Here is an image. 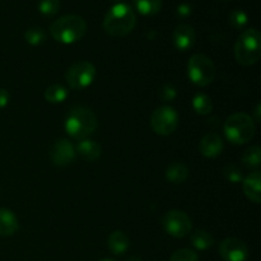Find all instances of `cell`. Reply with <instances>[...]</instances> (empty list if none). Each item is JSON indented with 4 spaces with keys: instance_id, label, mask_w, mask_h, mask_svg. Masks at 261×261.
Returning a JSON list of instances; mask_svg holds the SVG:
<instances>
[{
    "instance_id": "cell-15",
    "label": "cell",
    "mask_w": 261,
    "mask_h": 261,
    "mask_svg": "<svg viewBox=\"0 0 261 261\" xmlns=\"http://www.w3.org/2000/svg\"><path fill=\"white\" fill-rule=\"evenodd\" d=\"M19 223L12 211L7 208H0V236L9 237L17 233Z\"/></svg>"
},
{
    "instance_id": "cell-12",
    "label": "cell",
    "mask_w": 261,
    "mask_h": 261,
    "mask_svg": "<svg viewBox=\"0 0 261 261\" xmlns=\"http://www.w3.org/2000/svg\"><path fill=\"white\" fill-rule=\"evenodd\" d=\"M195 40V31L191 25L178 24L173 31V43L180 51H186L193 47Z\"/></svg>"
},
{
    "instance_id": "cell-31",
    "label": "cell",
    "mask_w": 261,
    "mask_h": 261,
    "mask_svg": "<svg viewBox=\"0 0 261 261\" xmlns=\"http://www.w3.org/2000/svg\"><path fill=\"white\" fill-rule=\"evenodd\" d=\"M177 13L181 17H188V15L191 14V7L189 4H186V3H184V4L178 5Z\"/></svg>"
},
{
    "instance_id": "cell-27",
    "label": "cell",
    "mask_w": 261,
    "mask_h": 261,
    "mask_svg": "<svg viewBox=\"0 0 261 261\" xmlns=\"http://www.w3.org/2000/svg\"><path fill=\"white\" fill-rule=\"evenodd\" d=\"M247 20H249V18H247V14L244 12V10H233V12L229 14V23H231V25L233 28H236V30H241V28H244L245 25H246Z\"/></svg>"
},
{
    "instance_id": "cell-9",
    "label": "cell",
    "mask_w": 261,
    "mask_h": 261,
    "mask_svg": "<svg viewBox=\"0 0 261 261\" xmlns=\"http://www.w3.org/2000/svg\"><path fill=\"white\" fill-rule=\"evenodd\" d=\"M162 226L168 234L176 239H182L188 236L193 229L190 217L185 212L177 211V209L167 212L162 217Z\"/></svg>"
},
{
    "instance_id": "cell-23",
    "label": "cell",
    "mask_w": 261,
    "mask_h": 261,
    "mask_svg": "<svg viewBox=\"0 0 261 261\" xmlns=\"http://www.w3.org/2000/svg\"><path fill=\"white\" fill-rule=\"evenodd\" d=\"M193 107L194 110H195L196 114L208 115L211 114L212 110H213V103H212L211 97H208L206 94L199 93L194 97Z\"/></svg>"
},
{
    "instance_id": "cell-29",
    "label": "cell",
    "mask_w": 261,
    "mask_h": 261,
    "mask_svg": "<svg viewBox=\"0 0 261 261\" xmlns=\"http://www.w3.org/2000/svg\"><path fill=\"white\" fill-rule=\"evenodd\" d=\"M160 97L163 102H168V101H172L173 98L176 97V89L173 88L171 84H165L162 88L160 89Z\"/></svg>"
},
{
    "instance_id": "cell-1",
    "label": "cell",
    "mask_w": 261,
    "mask_h": 261,
    "mask_svg": "<svg viewBox=\"0 0 261 261\" xmlns=\"http://www.w3.org/2000/svg\"><path fill=\"white\" fill-rule=\"evenodd\" d=\"M137 24V15L126 3H117L106 13L103 19V30L112 37L127 36Z\"/></svg>"
},
{
    "instance_id": "cell-16",
    "label": "cell",
    "mask_w": 261,
    "mask_h": 261,
    "mask_svg": "<svg viewBox=\"0 0 261 261\" xmlns=\"http://www.w3.org/2000/svg\"><path fill=\"white\" fill-rule=\"evenodd\" d=\"M101 145L92 139L79 140L75 148V153H78L83 160L89 161V162L98 160L101 157Z\"/></svg>"
},
{
    "instance_id": "cell-17",
    "label": "cell",
    "mask_w": 261,
    "mask_h": 261,
    "mask_svg": "<svg viewBox=\"0 0 261 261\" xmlns=\"http://www.w3.org/2000/svg\"><path fill=\"white\" fill-rule=\"evenodd\" d=\"M130 240L122 231H114L107 239V246L114 255H122L129 249Z\"/></svg>"
},
{
    "instance_id": "cell-13",
    "label": "cell",
    "mask_w": 261,
    "mask_h": 261,
    "mask_svg": "<svg viewBox=\"0 0 261 261\" xmlns=\"http://www.w3.org/2000/svg\"><path fill=\"white\" fill-rule=\"evenodd\" d=\"M199 150L206 158L217 157L223 150V140L218 134L208 133L201 138L200 143H199Z\"/></svg>"
},
{
    "instance_id": "cell-11",
    "label": "cell",
    "mask_w": 261,
    "mask_h": 261,
    "mask_svg": "<svg viewBox=\"0 0 261 261\" xmlns=\"http://www.w3.org/2000/svg\"><path fill=\"white\" fill-rule=\"evenodd\" d=\"M75 148L68 139H58L50 149V160L58 167H65L75 160Z\"/></svg>"
},
{
    "instance_id": "cell-4",
    "label": "cell",
    "mask_w": 261,
    "mask_h": 261,
    "mask_svg": "<svg viewBox=\"0 0 261 261\" xmlns=\"http://www.w3.org/2000/svg\"><path fill=\"white\" fill-rule=\"evenodd\" d=\"M234 58L244 66L256 64L261 58V35L256 28H249L239 36L234 45Z\"/></svg>"
},
{
    "instance_id": "cell-21",
    "label": "cell",
    "mask_w": 261,
    "mask_h": 261,
    "mask_svg": "<svg viewBox=\"0 0 261 261\" xmlns=\"http://www.w3.org/2000/svg\"><path fill=\"white\" fill-rule=\"evenodd\" d=\"M68 89L61 84H53V86L47 87L45 91V99L50 103H61L68 97Z\"/></svg>"
},
{
    "instance_id": "cell-30",
    "label": "cell",
    "mask_w": 261,
    "mask_h": 261,
    "mask_svg": "<svg viewBox=\"0 0 261 261\" xmlns=\"http://www.w3.org/2000/svg\"><path fill=\"white\" fill-rule=\"evenodd\" d=\"M9 99H10L9 92L4 88H0V109L7 106V105L9 103Z\"/></svg>"
},
{
    "instance_id": "cell-18",
    "label": "cell",
    "mask_w": 261,
    "mask_h": 261,
    "mask_svg": "<svg viewBox=\"0 0 261 261\" xmlns=\"http://www.w3.org/2000/svg\"><path fill=\"white\" fill-rule=\"evenodd\" d=\"M189 176V168L181 162H173L166 170V178L171 184H184Z\"/></svg>"
},
{
    "instance_id": "cell-33",
    "label": "cell",
    "mask_w": 261,
    "mask_h": 261,
    "mask_svg": "<svg viewBox=\"0 0 261 261\" xmlns=\"http://www.w3.org/2000/svg\"><path fill=\"white\" fill-rule=\"evenodd\" d=\"M126 261H142V259H140V257H138V256H132V257H129V259H127Z\"/></svg>"
},
{
    "instance_id": "cell-24",
    "label": "cell",
    "mask_w": 261,
    "mask_h": 261,
    "mask_svg": "<svg viewBox=\"0 0 261 261\" xmlns=\"http://www.w3.org/2000/svg\"><path fill=\"white\" fill-rule=\"evenodd\" d=\"M24 38L30 45L38 46L41 45V43L45 42L46 32L43 28L37 27V25H33V27H30L27 31H25Z\"/></svg>"
},
{
    "instance_id": "cell-26",
    "label": "cell",
    "mask_w": 261,
    "mask_h": 261,
    "mask_svg": "<svg viewBox=\"0 0 261 261\" xmlns=\"http://www.w3.org/2000/svg\"><path fill=\"white\" fill-rule=\"evenodd\" d=\"M60 9V0H40L38 10L46 17H53Z\"/></svg>"
},
{
    "instance_id": "cell-5",
    "label": "cell",
    "mask_w": 261,
    "mask_h": 261,
    "mask_svg": "<svg viewBox=\"0 0 261 261\" xmlns=\"http://www.w3.org/2000/svg\"><path fill=\"white\" fill-rule=\"evenodd\" d=\"M224 134L233 144H246L255 135L254 119L245 112L231 115L224 124Z\"/></svg>"
},
{
    "instance_id": "cell-14",
    "label": "cell",
    "mask_w": 261,
    "mask_h": 261,
    "mask_svg": "<svg viewBox=\"0 0 261 261\" xmlns=\"http://www.w3.org/2000/svg\"><path fill=\"white\" fill-rule=\"evenodd\" d=\"M244 193L250 201L259 204L261 201V173L254 171L244 180Z\"/></svg>"
},
{
    "instance_id": "cell-3",
    "label": "cell",
    "mask_w": 261,
    "mask_h": 261,
    "mask_svg": "<svg viewBox=\"0 0 261 261\" xmlns=\"http://www.w3.org/2000/svg\"><path fill=\"white\" fill-rule=\"evenodd\" d=\"M86 20L75 14L64 15L50 25V33L54 40L65 45H70L82 40L86 35Z\"/></svg>"
},
{
    "instance_id": "cell-20",
    "label": "cell",
    "mask_w": 261,
    "mask_h": 261,
    "mask_svg": "<svg viewBox=\"0 0 261 261\" xmlns=\"http://www.w3.org/2000/svg\"><path fill=\"white\" fill-rule=\"evenodd\" d=\"M142 15H154L162 9V0H133Z\"/></svg>"
},
{
    "instance_id": "cell-7",
    "label": "cell",
    "mask_w": 261,
    "mask_h": 261,
    "mask_svg": "<svg viewBox=\"0 0 261 261\" xmlns=\"http://www.w3.org/2000/svg\"><path fill=\"white\" fill-rule=\"evenodd\" d=\"M96 66L89 61H76L66 70L65 79L69 87L76 91L87 88L96 78Z\"/></svg>"
},
{
    "instance_id": "cell-28",
    "label": "cell",
    "mask_w": 261,
    "mask_h": 261,
    "mask_svg": "<svg viewBox=\"0 0 261 261\" xmlns=\"http://www.w3.org/2000/svg\"><path fill=\"white\" fill-rule=\"evenodd\" d=\"M170 261H199V256L193 250L181 249L173 252Z\"/></svg>"
},
{
    "instance_id": "cell-25",
    "label": "cell",
    "mask_w": 261,
    "mask_h": 261,
    "mask_svg": "<svg viewBox=\"0 0 261 261\" xmlns=\"http://www.w3.org/2000/svg\"><path fill=\"white\" fill-rule=\"evenodd\" d=\"M222 175L224 176V178H226L227 181H229V182L232 184H239L244 180L240 167L239 166L233 165V163H228V165L224 166V167L222 168Z\"/></svg>"
},
{
    "instance_id": "cell-2",
    "label": "cell",
    "mask_w": 261,
    "mask_h": 261,
    "mask_svg": "<svg viewBox=\"0 0 261 261\" xmlns=\"http://www.w3.org/2000/svg\"><path fill=\"white\" fill-rule=\"evenodd\" d=\"M97 117L91 109L74 106L65 119V130L71 138L78 140L88 139L97 129Z\"/></svg>"
},
{
    "instance_id": "cell-22",
    "label": "cell",
    "mask_w": 261,
    "mask_h": 261,
    "mask_svg": "<svg viewBox=\"0 0 261 261\" xmlns=\"http://www.w3.org/2000/svg\"><path fill=\"white\" fill-rule=\"evenodd\" d=\"M242 163L247 168H256L261 163V149L259 145H252L247 148L241 157Z\"/></svg>"
},
{
    "instance_id": "cell-34",
    "label": "cell",
    "mask_w": 261,
    "mask_h": 261,
    "mask_svg": "<svg viewBox=\"0 0 261 261\" xmlns=\"http://www.w3.org/2000/svg\"><path fill=\"white\" fill-rule=\"evenodd\" d=\"M101 261H116V260H114V259H103V260H101Z\"/></svg>"
},
{
    "instance_id": "cell-8",
    "label": "cell",
    "mask_w": 261,
    "mask_h": 261,
    "mask_svg": "<svg viewBox=\"0 0 261 261\" xmlns=\"http://www.w3.org/2000/svg\"><path fill=\"white\" fill-rule=\"evenodd\" d=\"M150 126L153 132L162 137L171 135L178 126V115L170 106L157 107L150 115Z\"/></svg>"
},
{
    "instance_id": "cell-10",
    "label": "cell",
    "mask_w": 261,
    "mask_h": 261,
    "mask_svg": "<svg viewBox=\"0 0 261 261\" xmlns=\"http://www.w3.org/2000/svg\"><path fill=\"white\" fill-rule=\"evenodd\" d=\"M218 251L224 261H246L249 249L246 244L236 237H228L219 244Z\"/></svg>"
},
{
    "instance_id": "cell-32",
    "label": "cell",
    "mask_w": 261,
    "mask_h": 261,
    "mask_svg": "<svg viewBox=\"0 0 261 261\" xmlns=\"http://www.w3.org/2000/svg\"><path fill=\"white\" fill-rule=\"evenodd\" d=\"M260 109H261L260 103H257L256 105V109H255V112H254L255 121H256V122H260Z\"/></svg>"
},
{
    "instance_id": "cell-6",
    "label": "cell",
    "mask_w": 261,
    "mask_h": 261,
    "mask_svg": "<svg viewBox=\"0 0 261 261\" xmlns=\"http://www.w3.org/2000/svg\"><path fill=\"white\" fill-rule=\"evenodd\" d=\"M188 75L196 86L206 87L216 78V66L209 56L195 54L188 63Z\"/></svg>"
},
{
    "instance_id": "cell-19",
    "label": "cell",
    "mask_w": 261,
    "mask_h": 261,
    "mask_svg": "<svg viewBox=\"0 0 261 261\" xmlns=\"http://www.w3.org/2000/svg\"><path fill=\"white\" fill-rule=\"evenodd\" d=\"M191 244L195 249L198 250H208L209 247L213 246L214 239L209 232L204 231V229H198V231L194 232L190 237Z\"/></svg>"
}]
</instances>
